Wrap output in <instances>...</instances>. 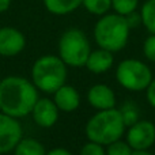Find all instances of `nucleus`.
Listing matches in <instances>:
<instances>
[{"label":"nucleus","mask_w":155,"mask_h":155,"mask_svg":"<svg viewBox=\"0 0 155 155\" xmlns=\"http://www.w3.org/2000/svg\"><path fill=\"white\" fill-rule=\"evenodd\" d=\"M38 90L31 80L22 76H7L0 82V112L15 118L31 114L38 101Z\"/></svg>","instance_id":"1"},{"label":"nucleus","mask_w":155,"mask_h":155,"mask_svg":"<svg viewBox=\"0 0 155 155\" xmlns=\"http://www.w3.org/2000/svg\"><path fill=\"white\" fill-rule=\"evenodd\" d=\"M129 27L125 16L120 14H105L99 16L94 26V40L97 45L109 52H118L128 44Z\"/></svg>","instance_id":"2"},{"label":"nucleus","mask_w":155,"mask_h":155,"mask_svg":"<svg viewBox=\"0 0 155 155\" xmlns=\"http://www.w3.org/2000/svg\"><path fill=\"white\" fill-rule=\"evenodd\" d=\"M125 128L127 127L124 124L120 109L113 107V109L98 110L87 121L84 134L90 142L107 146L112 142L121 139Z\"/></svg>","instance_id":"3"},{"label":"nucleus","mask_w":155,"mask_h":155,"mask_svg":"<svg viewBox=\"0 0 155 155\" xmlns=\"http://www.w3.org/2000/svg\"><path fill=\"white\" fill-rule=\"evenodd\" d=\"M67 64L54 54L38 57L31 67V82L38 91L53 94L67 82Z\"/></svg>","instance_id":"4"},{"label":"nucleus","mask_w":155,"mask_h":155,"mask_svg":"<svg viewBox=\"0 0 155 155\" xmlns=\"http://www.w3.org/2000/svg\"><path fill=\"white\" fill-rule=\"evenodd\" d=\"M91 52L88 38L82 30L68 29L59 40V57L67 67H83Z\"/></svg>","instance_id":"5"},{"label":"nucleus","mask_w":155,"mask_h":155,"mask_svg":"<svg viewBox=\"0 0 155 155\" xmlns=\"http://www.w3.org/2000/svg\"><path fill=\"white\" fill-rule=\"evenodd\" d=\"M116 80L129 91H143L153 80V72L146 63L137 59H125L116 70Z\"/></svg>","instance_id":"6"},{"label":"nucleus","mask_w":155,"mask_h":155,"mask_svg":"<svg viewBox=\"0 0 155 155\" xmlns=\"http://www.w3.org/2000/svg\"><path fill=\"white\" fill-rule=\"evenodd\" d=\"M22 137L23 129L18 118L0 112V155L14 151Z\"/></svg>","instance_id":"7"},{"label":"nucleus","mask_w":155,"mask_h":155,"mask_svg":"<svg viewBox=\"0 0 155 155\" xmlns=\"http://www.w3.org/2000/svg\"><path fill=\"white\" fill-rule=\"evenodd\" d=\"M127 143L132 150H150L155 143V125L148 120H139L128 127Z\"/></svg>","instance_id":"8"},{"label":"nucleus","mask_w":155,"mask_h":155,"mask_svg":"<svg viewBox=\"0 0 155 155\" xmlns=\"http://www.w3.org/2000/svg\"><path fill=\"white\" fill-rule=\"evenodd\" d=\"M26 46V37L21 30L11 26L0 27V56L14 57Z\"/></svg>","instance_id":"9"},{"label":"nucleus","mask_w":155,"mask_h":155,"mask_svg":"<svg viewBox=\"0 0 155 155\" xmlns=\"http://www.w3.org/2000/svg\"><path fill=\"white\" fill-rule=\"evenodd\" d=\"M59 107L56 106L53 99L38 98L31 110L34 123L41 128H52L59 120Z\"/></svg>","instance_id":"10"},{"label":"nucleus","mask_w":155,"mask_h":155,"mask_svg":"<svg viewBox=\"0 0 155 155\" xmlns=\"http://www.w3.org/2000/svg\"><path fill=\"white\" fill-rule=\"evenodd\" d=\"M87 101L94 109L106 110L116 107V94L106 84H94L87 93Z\"/></svg>","instance_id":"11"},{"label":"nucleus","mask_w":155,"mask_h":155,"mask_svg":"<svg viewBox=\"0 0 155 155\" xmlns=\"http://www.w3.org/2000/svg\"><path fill=\"white\" fill-rule=\"evenodd\" d=\"M53 101L61 112H74L80 105V95L74 86L63 84L53 93Z\"/></svg>","instance_id":"12"},{"label":"nucleus","mask_w":155,"mask_h":155,"mask_svg":"<svg viewBox=\"0 0 155 155\" xmlns=\"http://www.w3.org/2000/svg\"><path fill=\"white\" fill-rule=\"evenodd\" d=\"M113 52H109L106 49H97V51H91L88 54V59L86 61L87 70L93 74H105L112 68L113 65Z\"/></svg>","instance_id":"13"},{"label":"nucleus","mask_w":155,"mask_h":155,"mask_svg":"<svg viewBox=\"0 0 155 155\" xmlns=\"http://www.w3.org/2000/svg\"><path fill=\"white\" fill-rule=\"evenodd\" d=\"M45 8L53 15H67L82 5V0H42Z\"/></svg>","instance_id":"14"},{"label":"nucleus","mask_w":155,"mask_h":155,"mask_svg":"<svg viewBox=\"0 0 155 155\" xmlns=\"http://www.w3.org/2000/svg\"><path fill=\"white\" fill-rule=\"evenodd\" d=\"M45 147L42 143L33 137H22L21 142L14 148V155H45Z\"/></svg>","instance_id":"15"},{"label":"nucleus","mask_w":155,"mask_h":155,"mask_svg":"<svg viewBox=\"0 0 155 155\" xmlns=\"http://www.w3.org/2000/svg\"><path fill=\"white\" fill-rule=\"evenodd\" d=\"M142 23L151 34H155V0H146L140 10Z\"/></svg>","instance_id":"16"},{"label":"nucleus","mask_w":155,"mask_h":155,"mask_svg":"<svg viewBox=\"0 0 155 155\" xmlns=\"http://www.w3.org/2000/svg\"><path fill=\"white\" fill-rule=\"evenodd\" d=\"M82 5L90 14L102 16L112 8V0H82Z\"/></svg>","instance_id":"17"},{"label":"nucleus","mask_w":155,"mask_h":155,"mask_svg":"<svg viewBox=\"0 0 155 155\" xmlns=\"http://www.w3.org/2000/svg\"><path fill=\"white\" fill-rule=\"evenodd\" d=\"M121 116H123V120L125 127H131L134 125L136 121H139V110H137L136 105L134 102H127L123 105V107L120 109Z\"/></svg>","instance_id":"18"},{"label":"nucleus","mask_w":155,"mask_h":155,"mask_svg":"<svg viewBox=\"0 0 155 155\" xmlns=\"http://www.w3.org/2000/svg\"><path fill=\"white\" fill-rule=\"evenodd\" d=\"M137 5H139V0H112V8L114 10V12L124 16L136 11Z\"/></svg>","instance_id":"19"},{"label":"nucleus","mask_w":155,"mask_h":155,"mask_svg":"<svg viewBox=\"0 0 155 155\" xmlns=\"http://www.w3.org/2000/svg\"><path fill=\"white\" fill-rule=\"evenodd\" d=\"M132 147L121 139L112 142L110 144L106 146V155H131L132 154Z\"/></svg>","instance_id":"20"},{"label":"nucleus","mask_w":155,"mask_h":155,"mask_svg":"<svg viewBox=\"0 0 155 155\" xmlns=\"http://www.w3.org/2000/svg\"><path fill=\"white\" fill-rule=\"evenodd\" d=\"M79 155H106V150L104 148V146L99 144L95 142H90L86 143L82 147Z\"/></svg>","instance_id":"21"},{"label":"nucleus","mask_w":155,"mask_h":155,"mask_svg":"<svg viewBox=\"0 0 155 155\" xmlns=\"http://www.w3.org/2000/svg\"><path fill=\"white\" fill-rule=\"evenodd\" d=\"M143 53L146 59L155 63V34H150L143 44Z\"/></svg>","instance_id":"22"},{"label":"nucleus","mask_w":155,"mask_h":155,"mask_svg":"<svg viewBox=\"0 0 155 155\" xmlns=\"http://www.w3.org/2000/svg\"><path fill=\"white\" fill-rule=\"evenodd\" d=\"M125 19H127V22H128L131 29H135V27H137L140 23H142V15H140V12H136V11L125 15Z\"/></svg>","instance_id":"23"},{"label":"nucleus","mask_w":155,"mask_h":155,"mask_svg":"<svg viewBox=\"0 0 155 155\" xmlns=\"http://www.w3.org/2000/svg\"><path fill=\"white\" fill-rule=\"evenodd\" d=\"M146 98H147V102L150 104V106L155 107V78H153V80L146 88Z\"/></svg>","instance_id":"24"},{"label":"nucleus","mask_w":155,"mask_h":155,"mask_svg":"<svg viewBox=\"0 0 155 155\" xmlns=\"http://www.w3.org/2000/svg\"><path fill=\"white\" fill-rule=\"evenodd\" d=\"M45 155H72L68 150L65 148H61V147H57V148H53V150L48 151Z\"/></svg>","instance_id":"25"},{"label":"nucleus","mask_w":155,"mask_h":155,"mask_svg":"<svg viewBox=\"0 0 155 155\" xmlns=\"http://www.w3.org/2000/svg\"><path fill=\"white\" fill-rule=\"evenodd\" d=\"M11 2H12V0H0V14L5 12V11L10 8Z\"/></svg>","instance_id":"26"},{"label":"nucleus","mask_w":155,"mask_h":155,"mask_svg":"<svg viewBox=\"0 0 155 155\" xmlns=\"http://www.w3.org/2000/svg\"><path fill=\"white\" fill-rule=\"evenodd\" d=\"M131 155H154V154L150 153L148 150H134Z\"/></svg>","instance_id":"27"}]
</instances>
